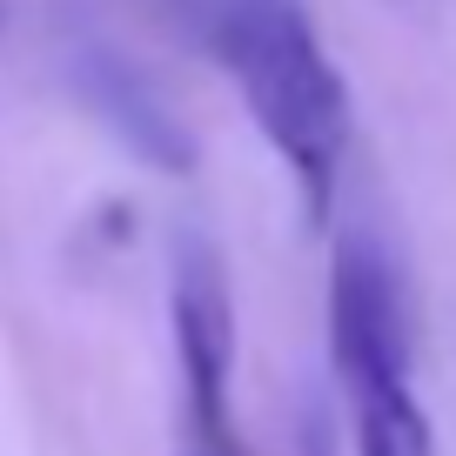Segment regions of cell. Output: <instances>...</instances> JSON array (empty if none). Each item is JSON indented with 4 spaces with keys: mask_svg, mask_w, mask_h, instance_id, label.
Masks as SVG:
<instances>
[{
    "mask_svg": "<svg viewBox=\"0 0 456 456\" xmlns=\"http://www.w3.org/2000/svg\"><path fill=\"white\" fill-rule=\"evenodd\" d=\"M201 41L215 47L248 121L289 168L309 222H329L342 188V148H349V87H342L329 47L315 41V28L302 20V7L235 0Z\"/></svg>",
    "mask_w": 456,
    "mask_h": 456,
    "instance_id": "cell-1",
    "label": "cell"
},
{
    "mask_svg": "<svg viewBox=\"0 0 456 456\" xmlns=\"http://www.w3.org/2000/svg\"><path fill=\"white\" fill-rule=\"evenodd\" d=\"M168 329H175V362H182L188 423H195L201 450L242 456V429H235V302H228L222 256L201 235L175 242Z\"/></svg>",
    "mask_w": 456,
    "mask_h": 456,
    "instance_id": "cell-2",
    "label": "cell"
},
{
    "mask_svg": "<svg viewBox=\"0 0 456 456\" xmlns=\"http://www.w3.org/2000/svg\"><path fill=\"white\" fill-rule=\"evenodd\" d=\"M349 416H356V456H429V416L416 403L410 356L356 362L342 370Z\"/></svg>",
    "mask_w": 456,
    "mask_h": 456,
    "instance_id": "cell-3",
    "label": "cell"
},
{
    "mask_svg": "<svg viewBox=\"0 0 456 456\" xmlns=\"http://www.w3.org/2000/svg\"><path fill=\"white\" fill-rule=\"evenodd\" d=\"M302 456H336V429H329V416H322V410L302 423Z\"/></svg>",
    "mask_w": 456,
    "mask_h": 456,
    "instance_id": "cell-4",
    "label": "cell"
}]
</instances>
